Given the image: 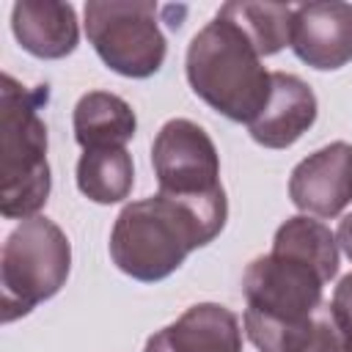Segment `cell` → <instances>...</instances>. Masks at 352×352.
<instances>
[{"label": "cell", "mask_w": 352, "mask_h": 352, "mask_svg": "<svg viewBox=\"0 0 352 352\" xmlns=\"http://www.w3.org/2000/svg\"><path fill=\"white\" fill-rule=\"evenodd\" d=\"M336 242L341 245V250L346 253V258L352 261V212L338 223V231H336Z\"/></svg>", "instance_id": "cell-18"}, {"label": "cell", "mask_w": 352, "mask_h": 352, "mask_svg": "<svg viewBox=\"0 0 352 352\" xmlns=\"http://www.w3.org/2000/svg\"><path fill=\"white\" fill-rule=\"evenodd\" d=\"M316 121V96L294 74L272 72V91L264 110L248 124L250 138L264 148H289Z\"/></svg>", "instance_id": "cell-11"}, {"label": "cell", "mask_w": 352, "mask_h": 352, "mask_svg": "<svg viewBox=\"0 0 352 352\" xmlns=\"http://www.w3.org/2000/svg\"><path fill=\"white\" fill-rule=\"evenodd\" d=\"M85 33L107 69L135 80L157 74L168 52L154 3H88Z\"/></svg>", "instance_id": "cell-6"}, {"label": "cell", "mask_w": 352, "mask_h": 352, "mask_svg": "<svg viewBox=\"0 0 352 352\" xmlns=\"http://www.w3.org/2000/svg\"><path fill=\"white\" fill-rule=\"evenodd\" d=\"M330 314L333 322L338 327L344 352H352V272L341 278V283L333 292V302H330Z\"/></svg>", "instance_id": "cell-17"}, {"label": "cell", "mask_w": 352, "mask_h": 352, "mask_svg": "<svg viewBox=\"0 0 352 352\" xmlns=\"http://www.w3.org/2000/svg\"><path fill=\"white\" fill-rule=\"evenodd\" d=\"M11 30L19 47L36 58L55 60L74 52L80 30L69 3L55 0H22L11 8Z\"/></svg>", "instance_id": "cell-12"}, {"label": "cell", "mask_w": 352, "mask_h": 352, "mask_svg": "<svg viewBox=\"0 0 352 352\" xmlns=\"http://www.w3.org/2000/svg\"><path fill=\"white\" fill-rule=\"evenodd\" d=\"M289 198L300 212L336 217L352 201V146L336 140L305 157L292 170Z\"/></svg>", "instance_id": "cell-9"}, {"label": "cell", "mask_w": 352, "mask_h": 352, "mask_svg": "<svg viewBox=\"0 0 352 352\" xmlns=\"http://www.w3.org/2000/svg\"><path fill=\"white\" fill-rule=\"evenodd\" d=\"M138 129L135 110L116 94L91 91L74 107V140L82 151L124 148Z\"/></svg>", "instance_id": "cell-14"}, {"label": "cell", "mask_w": 352, "mask_h": 352, "mask_svg": "<svg viewBox=\"0 0 352 352\" xmlns=\"http://www.w3.org/2000/svg\"><path fill=\"white\" fill-rule=\"evenodd\" d=\"M226 217V192L201 201L157 192L121 209L110 234V256L129 278L154 283L176 272L195 248L209 245Z\"/></svg>", "instance_id": "cell-2"}, {"label": "cell", "mask_w": 352, "mask_h": 352, "mask_svg": "<svg viewBox=\"0 0 352 352\" xmlns=\"http://www.w3.org/2000/svg\"><path fill=\"white\" fill-rule=\"evenodd\" d=\"M151 162L162 195L201 201L223 195L220 184V157L206 135L190 118H170L154 138Z\"/></svg>", "instance_id": "cell-7"}, {"label": "cell", "mask_w": 352, "mask_h": 352, "mask_svg": "<svg viewBox=\"0 0 352 352\" xmlns=\"http://www.w3.org/2000/svg\"><path fill=\"white\" fill-rule=\"evenodd\" d=\"M187 80L212 110L245 124L264 110L272 91V72L261 66L256 44L220 11L187 47Z\"/></svg>", "instance_id": "cell-3"}, {"label": "cell", "mask_w": 352, "mask_h": 352, "mask_svg": "<svg viewBox=\"0 0 352 352\" xmlns=\"http://www.w3.org/2000/svg\"><path fill=\"white\" fill-rule=\"evenodd\" d=\"M245 333L258 352H344L330 305L297 324L272 322L245 311Z\"/></svg>", "instance_id": "cell-13"}, {"label": "cell", "mask_w": 352, "mask_h": 352, "mask_svg": "<svg viewBox=\"0 0 352 352\" xmlns=\"http://www.w3.org/2000/svg\"><path fill=\"white\" fill-rule=\"evenodd\" d=\"M338 272V242L330 228L305 214L289 217L272 239V250L248 264L242 292L248 314L297 324L316 316L322 289Z\"/></svg>", "instance_id": "cell-1"}, {"label": "cell", "mask_w": 352, "mask_h": 352, "mask_svg": "<svg viewBox=\"0 0 352 352\" xmlns=\"http://www.w3.org/2000/svg\"><path fill=\"white\" fill-rule=\"evenodd\" d=\"M135 184V168L126 148H91L77 162V187L94 204H118Z\"/></svg>", "instance_id": "cell-15"}, {"label": "cell", "mask_w": 352, "mask_h": 352, "mask_svg": "<svg viewBox=\"0 0 352 352\" xmlns=\"http://www.w3.org/2000/svg\"><path fill=\"white\" fill-rule=\"evenodd\" d=\"M47 102V85L28 88L3 74L0 88V212L8 220H28L50 198L47 124L38 116Z\"/></svg>", "instance_id": "cell-4"}, {"label": "cell", "mask_w": 352, "mask_h": 352, "mask_svg": "<svg viewBox=\"0 0 352 352\" xmlns=\"http://www.w3.org/2000/svg\"><path fill=\"white\" fill-rule=\"evenodd\" d=\"M72 270V248L66 234L47 217L22 220L3 242L0 286L3 322L30 314L38 302L55 297Z\"/></svg>", "instance_id": "cell-5"}, {"label": "cell", "mask_w": 352, "mask_h": 352, "mask_svg": "<svg viewBox=\"0 0 352 352\" xmlns=\"http://www.w3.org/2000/svg\"><path fill=\"white\" fill-rule=\"evenodd\" d=\"M143 352H242L239 319L217 302L190 305L173 324L157 330Z\"/></svg>", "instance_id": "cell-10"}, {"label": "cell", "mask_w": 352, "mask_h": 352, "mask_svg": "<svg viewBox=\"0 0 352 352\" xmlns=\"http://www.w3.org/2000/svg\"><path fill=\"white\" fill-rule=\"evenodd\" d=\"M289 44L302 63L319 72L346 66L352 60V3L294 6Z\"/></svg>", "instance_id": "cell-8"}, {"label": "cell", "mask_w": 352, "mask_h": 352, "mask_svg": "<svg viewBox=\"0 0 352 352\" xmlns=\"http://www.w3.org/2000/svg\"><path fill=\"white\" fill-rule=\"evenodd\" d=\"M220 14L231 16L250 36L258 55H275L289 44L292 8L283 3H226Z\"/></svg>", "instance_id": "cell-16"}]
</instances>
